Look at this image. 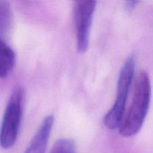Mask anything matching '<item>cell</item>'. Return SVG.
I'll return each mask as SVG.
<instances>
[{"mask_svg":"<svg viewBox=\"0 0 153 153\" xmlns=\"http://www.w3.org/2000/svg\"><path fill=\"white\" fill-rule=\"evenodd\" d=\"M151 99V82L144 70L137 73L134 80L133 95L128 111L120 124L119 132L125 137H132L141 129L147 115Z\"/></svg>","mask_w":153,"mask_h":153,"instance_id":"obj_1","label":"cell"},{"mask_svg":"<svg viewBox=\"0 0 153 153\" xmlns=\"http://www.w3.org/2000/svg\"><path fill=\"white\" fill-rule=\"evenodd\" d=\"M134 69L135 58L133 55H130L126 60L120 73L114 102L103 118V123L108 129L117 128L122 121L126 111L128 93L134 79Z\"/></svg>","mask_w":153,"mask_h":153,"instance_id":"obj_2","label":"cell"},{"mask_svg":"<svg viewBox=\"0 0 153 153\" xmlns=\"http://www.w3.org/2000/svg\"><path fill=\"white\" fill-rule=\"evenodd\" d=\"M25 100V91L18 87L13 91L6 106L0 128V146L11 148L19 134Z\"/></svg>","mask_w":153,"mask_h":153,"instance_id":"obj_3","label":"cell"},{"mask_svg":"<svg viewBox=\"0 0 153 153\" xmlns=\"http://www.w3.org/2000/svg\"><path fill=\"white\" fill-rule=\"evenodd\" d=\"M97 7L96 1H77L74 4V20L77 49L84 53L88 49L93 17Z\"/></svg>","mask_w":153,"mask_h":153,"instance_id":"obj_4","label":"cell"},{"mask_svg":"<svg viewBox=\"0 0 153 153\" xmlns=\"http://www.w3.org/2000/svg\"><path fill=\"white\" fill-rule=\"evenodd\" d=\"M53 124L54 117L52 115H49L43 119L25 153H45Z\"/></svg>","mask_w":153,"mask_h":153,"instance_id":"obj_5","label":"cell"},{"mask_svg":"<svg viewBox=\"0 0 153 153\" xmlns=\"http://www.w3.org/2000/svg\"><path fill=\"white\" fill-rule=\"evenodd\" d=\"M15 52L4 40L0 39V78H4L15 65Z\"/></svg>","mask_w":153,"mask_h":153,"instance_id":"obj_6","label":"cell"},{"mask_svg":"<svg viewBox=\"0 0 153 153\" xmlns=\"http://www.w3.org/2000/svg\"><path fill=\"white\" fill-rule=\"evenodd\" d=\"M12 22V10L8 1H0V39L7 35Z\"/></svg>","mask_w":153,"mask_h":153,"instance_id":"obj_7","label":"cell"},{"mask_svg":"<svg viewBox=\"0 0 153 153\" xmlns=\"http://www.w3.org/2000/svg\"><path fill=\"white\" fill-rule=\"evenodd\" d=\"M49 153H76V143L70 138H61L55 141Z\"/></svg>","mask_w":153,"mask_h":153,"instance_id":"obj_8","label":"cell"},{"mask_svg":"<svg viewBox=\"0 0 153 153\" xmlns=\"http://www.w3.org/2000/svg\"><path fill=\"white\" fill-rule=\"evenodd\" d=\"M139 3L138 1H128L126 3V9L127 11H131V10L134 8L136 7L137 4Z\"/></svg>","mask_w":153,"mask_h":153,"instance_id":"obj_9","label":"cell"}]
</instances>
